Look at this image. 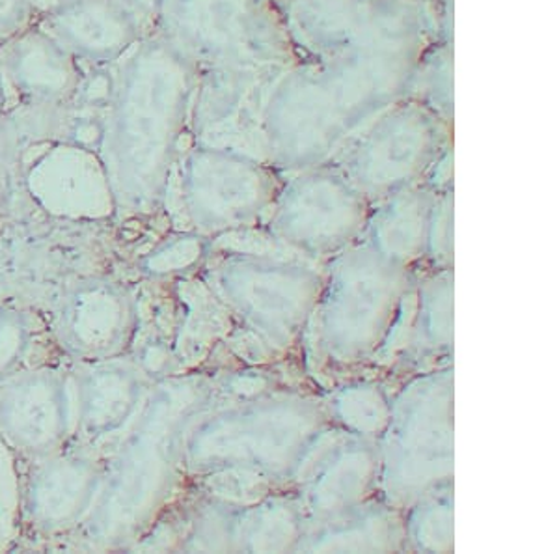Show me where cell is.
Wrapping results in <instances>:
<instances>
[{"mask_svg": "<svg viewBox=\"0 0 559 554\" xmlns=\"http://www.w3.org/2000/svg\"><path fill=\"white\" fill-rule=\"evenodd\" d=\"M429 45H369L289 66L265 105L261 152L287 168L331 160L369 120L408 96Z\"/></svg>", "mask_w": 559, "mask_h": 554, "instance_id": "cell-1", "label": "cell"}, {"mask_svg": "<svg viewBox=\"0 0 559 554\" xmlns=\"http://www.w3.org/2000/svg\"><path fill=\"white\" fill-rule=\"evenodd\" d=\"M47 28L66 51L92 62L116 60L142 39V25L116 0H64Z\"/></svg>", "mask_w": 559, "mask_h": 554, "instance_id": "cell-6", "label": "cell"}, {"mask_svg": "<svg viewBox=\"0 0 559 554\" xmlns=\"http://www.w3.org/2000/svg\"><path fill=\"white\" fill-rule=\"evenodd\" d=\"M284 10L300 60L442 39L439 0H284Z\"/></svg>", "mask_w": 559, "mask_h": 554, "instance_id": "cell-3", "label": "cell"}, {"mask_svg": "<svg viewBox=\"0 0 559 554\" xmlns=\"http://www.w3.org/2000/svg\"><path fill=\"white\" fill-rule=\"evenodd\" d=\"M116 2L126 8L134 20L144 26L146 23H159L160 15L170 0H116Z\"/></svg>", "mask_w": 559, "mask_h": 554, "instance_id": "cell-9", "label": "cell"}, {"mask_svg": "<svg viewBox=\"0 0 559 554\" xmlns=\"http://www.w3.org/2000/svg\"><path fill=\"white\" fill-rule=\"evenodd\" d=\"M157 25L198 70L300 62L284 0H170Z\"/></svg>", "mask_w": 559, "mask_h": 554, "instance_id": "cell-2", "label": "cell"}, {"mask_svg": "<svg viewBox=\"0 0 559 554\" xmlns=\"http://www.w3.org/2000/svg\"><path fill=\"white\" fill-rule=\"evenodd\" d=\"M51 34L31 31L13 42L7 57V68L15 84L25 94L41 99L62 97L75 84V68Z\"/></svg>", "mask_w": 559, "mask_h": 554, "instance_id": "cell-7", "label": "cell"}, {"mask_svg": "<svg viewBox=\"0 0 559 554\" xmlns=\"http://www.w3.org/2000/svg\"><path fill=\"white\" fill-rule=\"evenodd\" d=\"M26 0H0V34L15 33L25 23Z\"/></svg>", "mask_w": 559, "mask_h": 554, "instance_id": "cell-10", "label": "cell"}, {"mask_svg": "<svg viewBox=\"0 0 559 554\" xmlns=\"http://www.w3.org/2000/svg\"><path fill=\"white\" fill-rule=\"evenodd\" d=\"M408 96L439 113L444 120L453 118V49L448 38L427 47L414 71Z\"/></svg>", "mask_w": 559, "mask_h": 554, "instance_id": "cell-8", "label": "cell"}, {"mask_svg": "<svg viewBox=\"0 0 559 554\" xmlns=\"http://www.w3.org/2000/svg\"><path fill=\"white\" fill-rule=\"evenodd\" d=\"M452 121L414 97H401L344 142L331 161L360 192L407 187L439 160Z\"/></svg>", "mask_w": 559, "mask_h": 554, "instance_id": "cell-4", "label": "cell"}, {"mask_svg": "<svg viewBox=\"0 0 559 554\" xmlns=\"http://www.w3.org/2000/svg\"><path fill=\"white\" fill-rule=\"evenodd\" d=\"M289 66H223L198 70L191 116L200 131L231 129L261 150V120L271 90Z\"/></svg>", "mask_w": 559, "mask_h": 554, "instance_id": "cell-5", "label": "cell"}]
</instances>
